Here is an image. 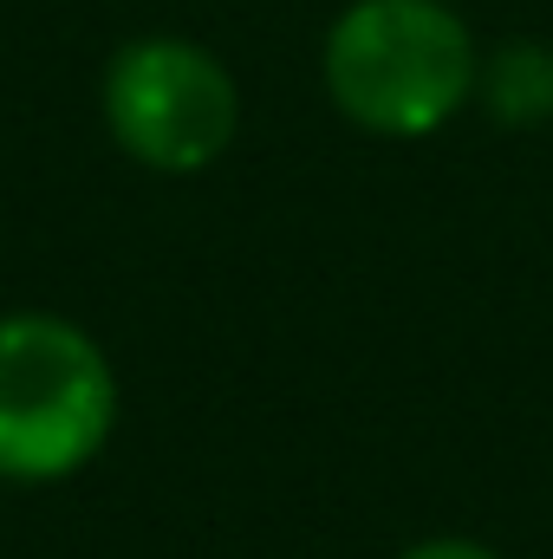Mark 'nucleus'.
<instances>
[{
	"label": "nucleus",
	"instance_id": "obj_1",
	"mask_svg": "<svg viewBox=\"0 0 553 559\" xmlns=\"http://www.w3.org/2000/svg\"><path fill=\"white\" fill-rule=\"evenodd\" d=\"M475 39L449 0H352L319 52L326 98L372 138H430L475 98Z\"/></svg>",
	"mask_w": 553,
	"mask_h": 559
},
{
	"label": "nucleus",
	"instance_id": "obj_2",
	"mask_svg": "<svg viewBox=\"0 0 553 559\" xmlns=\"http://www.w3.org/2000/svg\"><path fill=\"white\" fill-rule=\"evenodd\" d=\"M118 429V371L66 312H0V481H66Z\"/></svg>",
	"mask_w": 553,
	"mask_h": 559
},
{
	"label": "nucleus",
	"instance_id": "obj_3",
	"mask_svg": "<svg viewBox=\"0 0 553 559\" xmlns=\"http://www.w3.org/2000/svg\"><path fill=\"white\" fill-rule=\"evenodd\" d=\"M105 124L131 163L156 176H196L222 163L242 131V85L209 46L150 33L118 46L105 66Z\"/></svg>",
	"mask_w": 553,
	"mask_h": 559
},
{
	"label": "nucleus",
	"instance_id": "obj_4",
	"mask_svg": "<svg viewBox=\"0 0 553 559\" xmlns=\"http://www.w3.org/2000/svg\"><path fill=\"white\" fill-rule=\"evenodd\" d=\"M475 98L508 131H541V124H553V46H541V39L495 46L475 66Z\"/></svg>",
	"mask_w": 553,
	"mask_h": 559
},
{
	"label": "nucleus",
	"instance_id": "obj_5",
	"mask_svg": "<svg viewBox=\"0 0 553 559\" xmlns=\"http://www.w3.org/2000/svg\"><path fill=\"white\" fill-rule=\"evenodd\" d=\"M398 559H502L489 540H469V534H436V540H416Z\"/></svg>",
	"mask_w": 553,
	"mask_h": 559
}]
</instances>
